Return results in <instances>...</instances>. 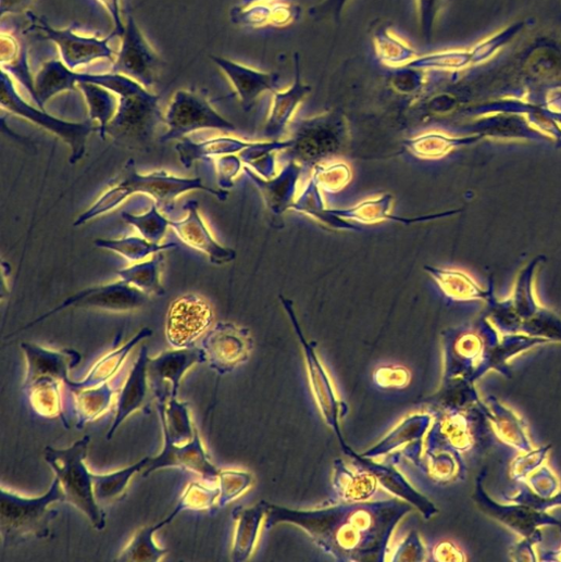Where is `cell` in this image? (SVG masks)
Instances as JSON below:
<instances>
[{"instance_id": "cell-1", "label": "cell", "mask_w": 561, "mask_h": 562, "mask_svg": "<svg viewBox=\"0 0 561 562\" xmlns=\"http://www.w3.org/2000/svg\"><path fill=\"white\" fill-rule=\"evenodd\" d=\"M74 79L76 86L79 82L95 83L119 96V110L107 128V136L130 149H142L152 143L159 127L164 125L158 95L122 74L75 72Z\"/></svg>"}, {"instance_id": "cell-2", "label": "cell", "mask_w": 561, "mask_h": 562, "mask_svg": "<svg viewBox=\"0 0 561 562\" xmlns=\"http://www.w3.org/2000/svg\"><path fill=\"white\" fill-rule=\"evenodd\" d=\"M372 508L358 507L351 509H335L321 512H288L286 521L300 524L310 535L326 546L329 551L333 547L342 550L344 554H370L383 551L387 544V536L394 527L382 526L379 519L372 517Z\"/></svg>"}, {"instance_id": "cell-3", "label": "cell", "mask_w": 561, "mask_h": 562, "mask_svg": "<svg viewBox=\"0 0 561 562\" xmlns=\"http://www.w3.org/2000/svg\"><path fill=\"white\" fill-rule=\"evenodd\" d=\"M195 190L211 193L220 200L228 197L227 191L209 188L199 177L184 178L165 171L140 174L136 168L135 161L129 160L115 185L104 191L87 211L76 218L74 227H82L95 217L117 209L136 193L150 196L159 207H170L182 195Z\"/></svg>"}, {"instance_id": "cell-4", "label": "cell", "mask_w": 561, "mask_h": 562, "mask_svg": "<svg viewBox=\"0 0 561 562\" xmlns=\"http://www.w3.org/2000/svg\"><path fill=\"white\" fill-rule=\"evenodd\" d=\"M66 502L60 480L55 477L40 497H23L2 487L0 491V535L3 547L16 546L29 538H46L57 515L53 505Z\"/></svg>"}, {"instance_id": "cell-5", "label": "cell", "mask_w": 561, "mask_h": 562, "mask_svg": "<svg viewBox=\"0 0 561 562\" xmlns=\"http://www.w3.org/2000/svg\"><path fill=\"white\" fill-rule=\"evenodd\" d=\"M90 436L85 435L71 447H46L43 459L60 480L66 502L80 511L97 530L105 528V514L94 494L92 474L85 464Z\"/></svg>"}, {"instance_id": "cell-6", "label": "cell", "mask_w": 561, "mask_h": 562, "mask_svg": "<svg viewBox=\"0 0 561 562\" xmlns=\"http://www.w3.org/2000/svg\"><path fill=\"white\" fill-rule=\"evenodd\" d=\"M0 103L2 109L17 117L45 129L65 142L71 148L68 162L72 165L78 163L86 154L88 137L98 128L92 122L70 123L52 115L45 109L29 103L22 96L15 79L7 72L0 74Z\"/></svg>"}, {"instance_id": "cell-7", "label": "cell", "mask_w": 561, "mask_h": 562, "mask_svg": "<svg viewBox=\"0 0 561 562\" xmlns=\"http://www.w3.org/2000/svg\"><path fill=\"white\" fill-rule=\"evenodd\" d=\"M34 26L52 41L60 53L62 62L73 72L100 74L109 73L111 65L115 63L117 53L110 46V40L117 37L99 39L77 35L72 28L57 29L42 17L28 13Z\"/></svg>"}, {"instance_id": "cell-8", "label": "cell", "mask_w": 561, "mask_h": 562, "mask_svg": "<svg viewBox=\"0 0 561 562\" xmlns=\"http://www.w3.org/2000/svg\"><path fill=\"white\" fill-rule=\"evenodd\" d=\"M166 133L161 142L182 140L204 130L235 133L236 126L223 118L205 97L189 89L177 90L164 112Z\"/></svg>"}, {"instance_id": "cell-9", "label": "cell", "mask_w": 561, "mask_h": 562, "mask_svg": "<svg viewBox=\"0 0 561 562\" xmlns=\"http://www.w3.org/2000/svg\"><path fill=\"white\" fill-rule=\"evenodd\" d=\"M150 296L123 279L107 285L89 287L67 297L60 305L20 328L12 335L8 336L7 339L9 340L10 337L17 333L34 327L35 325H38L47 319L70 308L98 309L110 312H130L146 307L150 302Z\"/></svg>"}, {"instance_id": "cell-10", "label": "cell", "mask_w": 561, "mask_h": 562, "mask_svg": "<svg viewBox=\"0 0 561 562\" xmlns=\"http://www.w3.org/2000/svg\"><path fill=\"white\" fill-rule=\"evenodd\" d=\"M214 312L202 296L187 294L175 299L166 316V339L174 349L194 348L211 328Z\"/></svg>"}, {"instance_id": "cell-11", "label": "cell", "mask_w": 561, "mask_h": 562, "mask_svg": "<svg viewBox=\"0 0 561 562\" xmlns=\"http://www.w3.org/2000/svg\"><path fill=\"white\" fill-rule=\"evenodd\" d=\"M160 67L161 60L157 51L130 14L126 20V30L116 61L109 73L126 75L151 90L158 83Z\"/></svg>"}, {"instance_id": "cell-12", "label": "cell", "mask_w": 561, "mask_h": 562, "mask_svg": "<svg viewBox=\"0 0 561 562\" xmlns=\"http://www.w3.org/2000/svg\"><path fill=\"white\" fill-rule=\"evenodd\" d=\"M250 333L233 323L219 322L203 337L205 363L217 375H226L245 364L252 351Z\"/></svg>"}, {"instance_id": "cell-13", "label": "cell", "mask_w": 561, "mask_h": 562, "mask_svg": "<svg viewBox=\"0 0 561 562\" xmlns=\"http://www.w3.org/2000/svg\"><path fill=\"white\" fill-rule=\"evenodd\" d=\"M205 354L201 348L175 349L149 360L150 387L158 403L177 398L180 383L186 373L198 364H204Z\"/></svg>"}, {"instance_id": "cell-14", "label": "cell", "mask_w": 561, "mask_h": 562, "mask_svg": "<svg viewBox=\"0 0 561 562\" xmlns=\"http://www.w3.org/2000/svg\"><path fill=\"white\" fill-rule=\"evenodd\" d=\"M167 469L189 471L209 484L216 483L221 474V470L210 462L198 432L191 440L183 445L164 442L161 453L151 458L142 476L147 478L158 471Z\"/></svg>"}, {"instance_id": "cell-15", "label": "cell", "mask_w": 561, "mask_h": 562, "mask_svg": "<svg viewBox=\"0 0 561 562\" xmlns=\"http://www.w3.org/2000/svg\"><path fill=\"white\" fill-rule=\"evenodd\" d=\"M186 216L183 220L170 222L171 228L187 247L203 253L213 265L221 266L234 262L237 253L221 246L213 238L211 232L199 211L197 201L185 204Z\"/></svg>"}, {"instance_id": "cell-16", "label": "cell", "mask_w": 561, "mask_h": 562, "mask_svg": "<svg viewBox=\"0 0 561 562\" xmlns=\"http://www.w3.org/2000/svg\"><path fill=\"white\" fill-rule=\"evenodd\" d=\"M210 59L228 78L246 110H251L265 92L279 89L280 76L277 73L261 71L227 58L211 55Z\"/></svg>"}, {"instance_id": "cell-17", "label": "cell", "mask_w": 561, "mask_h": 562, "mask_svg": "<svg viewBox=\"0 0 561 562\" xmlns=\"http://www.w3.org/2000/svg\"><path fill=\"white\" fill-rule=\"evenodd\" d=\"M149 360V350L147 347H144L128 378L117 395L116 416L107 432V440L114 437L122 424L135 412L150 411Z\"/></svg>"}, {"instance_id": "cell-18", "label": "cell", "mask_w": 561, "mask_h": 562, "mask_svg": "<svg viewBox=\"0 0 561 562\" xmlns=\"http://www.w3.org/2000/svg\"><path fill=\"white\" fill-rule=\"evenodd\" d=\"M21 349L27 361L25 384L53 378L66 386L72 380L70 372L82 362V355L72 349L52 351L28 342H23Z\"/></svg>"}, {"instance_id": "cell-19", "label": "cell", "mask_w": 561, "mask_h": 562, "mask_svg": "<svg viewBox=\"0 0 561 562\" xmlns=\"http://www.w3.org/2000/svg\"><path fill=\"white\" fill-rule=\"evenodd\" d=\"M295 79L286 89L273 92L272 105L266 123V135L271 137L282 135L292 121L297 109L311 92L310 85L304 84L301 74V60L299 53L294 57Z\"/></svg>"}, {"instance_id": "cell-20", "label": "cell", "mask_w": 561, "mask_h": 562, "mask_svg": "<svg viewBox=\"0 0 561 562\" xmlns=\"http://www.w3.org/2000/svg\"><path fill=\"white\" fill-rule=\"evenodd\" d=\"M283 299V298H282ZM284 307L288 311L290 319L292 320V324L296 327V330L300 337V341L304 347L308 371L310 375V383L312 384V389L314 392V397L316 399L317 405L322 412V415L326 420V423L334 427L336 433H340L339 424H338V402H336V397L333 391V388L329 384V379L322 367L321 363L313 351V349L307 345L303 335L301 334L299 324L296 320L292 304L286 299H283Z\"/></svg>"}, {"instance_id": "cell-21", "label": "cell", "mask_w": 561, "mask_h": 562, "mask_svg": "<svg viewBox=\"0 0 561 562\" xmlns=\"http://www.w3.org/2000/svg\"><path fill=\"white\" fill-rule=\"evenodd\" d=\"M301 14L302 10L298 5L275 0L249 8L239 7L232 13V20L236 25L247 28H284L299 21Z\"/></svg>"}, {"instance_id": "cell-22", "label": "cell", "mask_w": 561, "mask_h": 562, "mask_svg": "<svg viewBox=\"0 0 561 562\" xmlns=\"http://www.w3.org/2000/svg\"><path fill=\"white\" fill-rule=\"evenodd\" d=\"M152 334L153 330L151 328L144 327L130 341L98 360L83 380H71L66 387L72 391L97 387L110 382L111 378H114L117 372L122 369L132 351L135 350L139 344L149 339Z\"/></svg>"}, {"instance_id": "cell-23", "label": "cell", "mask_w": 561, "mask_h": 562, "mask_svg": "<svg viewBox=\"0 0 561 562\" xmlns=\"http://www.w3.org/2000/svg\"><path fill=\"white\" fill-rule=\"evenodd\" d=\"M253 146L254 143L232 137H217L203 142H194L184 138L176 146V151L182 165L189 168L196 161L241 153Z\"/></svg>"}, {"instance_id": "cell-24", "label": "cell", "mask_w": 561, "mask_h": 562, "mask_svg": "<svg viewBox=\"0 0 561 562\" xmlns=\"http://www.w3.org/2000/svg\"><path fill=\"white\" fill-rule=\"evenodd\" d=\"M73 411L76 417V427L83 428L86 424L105 414L112 399L119 395V389L109 382L97 387L72 390Z\"/></svg>"}, {"instance_id": "cell-25", "label": "cell", "mask_w": 561, "mask_h": 562, "mask_svg": "<svg viewBox=\"0 0 561 562\" xmlns=\"http://www.w3.org/2000/svg\"><path fill=\"white\" fill-rule=\"evenodd\" d=\"M77 89L87 103L89 121L98 124L99 136L104 140L107 128L119 110V96L101 85L89 82L77 83Z\"/></svg>"}, {"instance_id": "cell-26", "label": "cell", "mask_w": 561, "mask_h": 562, "mask_svg": "<svg viewBox=\"0 0 561 562\" xmlns=\"http://www.w3.org/2000/svg\"><path fill=\"white\" fill-rule=\"evenodd\" d=\"M74 74L61 59L46 62L35 75V104L45 109L53 97L77 89Z\"/></svg>"}, {"instance_id": "cell-27", "label": "cell", "mask_w": 561, "mask_h": 562, "mask_svg": "<svg viewBox=\"0 0 561 562\" xmlns=\"http://www.w3.org/2000/svg\"><path fill=\"white\" fill-rule=\"evenodd\" d=\"M0 42H2V46H0V50H2V55H0L2 71L17 79L35 102V76L29 67L26 48L14 35L4 32L0 37Z\"/></svg>"}, {"instance_id": "cell-28", "label": "cell", "mask_w": 561, "mask_h": 562, "mask_svg": "<svg viewBox=\"0 0 561 562\" xmlns=\"http://www.w3.org/2000/svg\"><path fill=\"white\" fill-rule=\"evenodd\" d=\"M175 517H177V513L173 511L159 523L139 529L116 560L122 562H158L163 560L169 550L158 546L154 534L171 524Z\"/></svg>"}, {"instance_id": "cell-29", "label": "cell", "mask_w": 561, "mask_h": 562, "mask_svg": "<svg viewBox=\"0 0 561 562\" xmlns=\"http://www.w3.org/2000/svg\"><path fill=\"white\" fill-rule=\"evenodd\" d=\"M264 512L265 509L262 505L249 509L238 508L234 511V519L237 523L232 553L234 561H246L253 553Z\"/></svg>"}, {"instance_id": "cell-30", "label": "cell", "mask_w": 561, "mask_h": 562, "mask_svg": "<svg viewBox=\"0 0 561 562\" xmlns=\"http://www.w3.org/2000/svg\"><path fill=\"white\" fill-rule=\"evenodd\" d=\"M163 427L164 442L183 445L191 440L197 433L188 410V404L177 398L158 404Z\"/></svg>"}, {"instance_id": "cell-31", "label": "cell", "mask_w": 561, "mask_h": 562, "mask_svg": "<svg viewBox=\"0 0 561 562\" xmlns=\"http://www.w3.org/2000/svg\"><path fill=\"white\" fill-rule=\"evenodd\" d=\"M61 384L63 383L53 378H42L24 384V391L38 415L47 419L61 416L64 426L70 428L62 410Z\"/></svg>"}, {"instance_id": "cell-32", "label": "cell", "mask_w": 561, "mask_h": 562, "mask_svg": "<svg viewBox=\"0 0 561 562\" xmlns=\"http://www.w3.org/2000/svg\"><path fill=\"white\" fill-rule=\"evenodd\" d=\"M165 261L164 253H158L136 263L135 265L121 270L117 275L121 279L138 288L148 296L163 297L166 289L161 280L162 265Z\"/></svg>"}, {"instance_id": "cell-33", "label": "cell", "mask_w": 561, "mask_h": 562, "mask_svg": "<svg viewBox=\"0 0 561 562\" xmlns=\"http://www.w3.org/2000/svg\"><path fill=\"white\" fill-rule=\"evenodd\" d=\"M378 60L390 68L408 66L416 57V51L391 28L383 26L373 36Z\"/></svg>"}, {"instance_id": "cell-34", "label": "cell", "mask_w": 561, "mask_h": 562, "mask_svg": "<svg viewBox=\"0 0 561 562\" xmlns=\"http://www.w3.org/2000/svg\"><path fill=\"white\" fill-rule=\"evenodd\" d=\"M151 458H145L138 463L124 470L105 474L95 475L94 494L98 503H109L120 499L127 490L132 479L149 466Z\"/></svg>"}, {"instance_id": "cell-35", "label": "cell", "mask_w": 561, "mask_h": 562, "mask_svg": "<svg viewBox=\"0 0 561 562\" xmlns=\"http://www.w3.org/2000/svg\"><path fill=\"white\" fill-rule=\"evenodd\" d=\"M95 247L117 253L134 263L142 262L158 253H164L178 248L173 242L153 243L142 237H128L117 240L98 239L95 241Z\"/></svg>"}, {"instance_id": "cell-36", "label": "cell", "mask_w": 561, "mask_h": 562, "mask_svg": "<svg viewBox=\"0 0 561 562\" xmlns=\"http://www.w3.org/2000/svg\"><path fill=\"white\" fill-rule=\"evenodd\" d=\"M123 218L130 224L146 240L153 243H161L170 226L171 220L159 211V205L154 201L151 209L145 214H134L124 212Z\"/></svg>"}, {"instance_id": "cell-37", "label": "cell", "mask_w": 561, "mask_h": 562, "mask_svg": "<svg viewBox=\"0 0 561 562\" xmlns=\"http://www.w3.org/2000/svg\"><path fill=\"white\" fill-rule=\"evenodd\" d=\"M391 195H385L377 199H371L363 201L362 203L353 207L352 209L344 210V211H328L331 214H336L341 217L353 218L362 223H376L386 218H394L396 221L409 224L415 221H421V218H401L394 217L389 215V209H391Z\"/></svg>"}, {"instance_id": "cell-38", "label": "cell", "mask_w": 561, "mask_h": 562, "mask_svg": "<svg viewBox=\"0 0 561 562\" xmlns=\"http://www.w3.org/2000/svg\"><path fill=\"white\" fill-rule=\"evenodd\" d=\"M473 61L472 53L465 51H444L416 57L408 67L422 72L459 71Z\"/></svg>"}, {"instance_id": "cell-39", "label": "cell", "mask_w": 561, "mask_h": 562, "mask_svg": "<svg viewBox=\"0 0 561 562\" xmlns=\"http://www.w3.org/2000/svg\"><path fill=\"white\" fill-rule=\"evenodd\" d=\"M220 495L217 486L204 485L201 483H190L179 498L175 510L183 511H207L216 507Z\"/></svg>"}, {"instance_id": "cell-40", "label": "cell", "mask_w": 561, "mask_h": 562, "mask_svg": "<svg viewBox=\"0 0 561 562\" xmlns=\"http://www.w3.org/2000/svg\"><path fill=\"white\" fill-rule=\"evenodd\" d=\"M216 484L220 490L216 508H223L251 487L252 476L245 472L221 471Z\"/></svg>"}, {"instance_id": "cell-41", "label": "cell", "mask_w": 561, "mask_h": 562, "mask_svg": "<svg viewBox=\"0 0 561 562\" xmlns=\"http://www.w3.org/2000/svg\"><path fill=\"white\" fill-rule=\"evenodd\" d=\"M420 33L425 42H431L442 0H415Z\"/></svg>"}, {"instance_id": "cell-42", "label": "cell", "mask_w": 561, "mask_h": 562, "mask_svg": "<svg viewBox=\"0 0 561 562\" xmlns=\"http://www.w3.org/2000/svg\"><path fill=\"white\" fill-rule=\"evenodd\" d=\"M350 2L351 0H322L321 3L310 9V15H312L317 21H338L341 18Z\"/></svg>"}, {"instance_id": "cell-43", "label": "cell", "mask_w": 561, "mask_h": 562, "mask_svg": "<svg viewBox=\"0 0 561 562\" xmlns=\"http://www.w3.org/2000/svg\"><path fill=\"white\" fill-rule=\"evenodd\" d=\"M101 7L108 13L112 24L115 27V35L123 37L126 30V23L123 20V4L122 0H98Z\"/></svg>"}, {"instance_id": "cell-44", "label": "cell", "mask_w": 561, "mask_h": 562, "mask_svg": "<svg viewBox=\"0 0 561 562\" xmlns=\"http://www.w3.org/2000/svg\"><path fill=\"white\" fill-rule=\"evenodd\" d=\"M376 379L385 388L403 387L409 382V374L400 369H383Z\"/></svg>"}, {"instance_id": "cell-45", "label": "cell", "mask_w": 561, "mask_h": 562, "mask_svg": "<svg viewBox=\"0 0 561 562\" xmlns=\"http://www.w3.org/2000/svg\"><path fill=\"white\" fill-rule=\"evenodd\" d=\"M33 3V0H0V15L4 17L11 14L24 13Z\"/></svg>"}, {"instance_id": "cell-46", "label": "cell", "mask_w": 561, "mask_h": 562, "mask_svg": "<svg viewBox=\"0 0 561 562\" xmlns=\"http://www.w3.org/2000/svg\"><path fill=\"white\" fill-rule=\"evenodd\" d=\"M267 2H275V0H241L240 7L249 8L251 5H255V4H260V3H267Z\"/></svg>"}]
</instances>
